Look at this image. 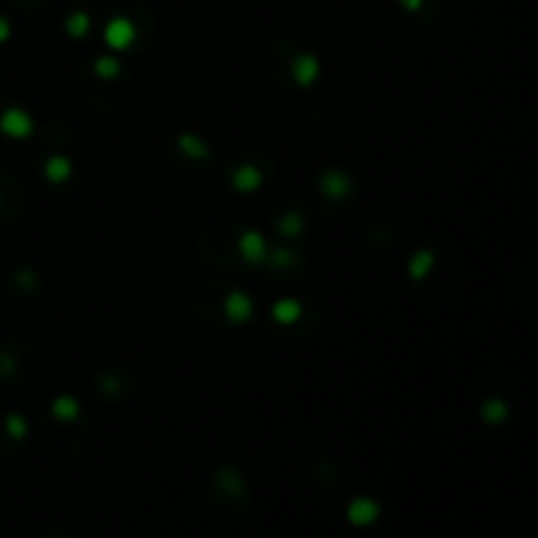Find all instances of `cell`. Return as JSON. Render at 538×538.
I'll return each instance as SVG.
<instances>
[{
    "label": "cell",
    "instance_id": "7",
    "mask_svg": "<svg viewBox=\"0 0 538 538\" xmlns=\"http://www.w3.org/2000/svg\"><path fill=\"white\" fill-rule=\"evenodd\" d=\"M0 123H3V131L11 134V137H26V134L32 131L29 116H24V113H18V111H9Z\"/></svg>",
    "mask_w": 538,
    "mask_h": 538
},
{
    "label": "cell",
    "instance_id": "8",
    "mask_svg": "<svg viewBox=\"0 0 538 538\" xmlns=\"http://www.w3.org/2000/svg\"><path fill=\"white\" fill-rule=\"evenodd\" d=\"M231 182H234L236 190L250 192V190H255V187H260L263 176H260V171H255L252 165H239L234 174H231Z\"/></svg>",
    "mask_w": 538,
    "mask_h": 538
},
{
    "label": "cell",
    "instance_id": "16",
    "mask_svg": "<svg viewBox=\"0 0 538 538\" xmlns=\"http://www.w3.org/2000/svg\"><path fill=\"white\" fill-rule=\"evenodd\" d=\"M66 29H69V35H74V37H84V35H87V29H89V16L84 13V11H77V13H71Z\"/></svg>",
    "mask_w": 538,
    "mask_h": 538
},
{
    "label": "cell",
    "instance_id": "14",
    "mask_svg": "<svg viewBox=\"0 0 538 538\" xmlns=\"http://www.w3.org/2000/svg\"><path fill=\"white\" fill-rule=\"evenodd\" d=\"M431 265H434V255H431L428 250H423V252H417L415 258L410 260V273H412L415 278H420L431 270Z\"/></svg>",
    "mask_w": 538,
    "mask_h": 538
},
{
    "label": "cell",
    "instance_id": "15",
    "mask_svg": "<svg viewBox=\"0 0 538 538\" xmlns=\"http://www.w3.org/2000/svg\"><path fill=\"white\" fill-rule=\"evenodd\" d=\"M481 412H483V417H486L488 423H499V420L507 417V405H504L502 400H488L486 405L481 407Z\"/></svg>",
    "mask_w": 538,
    "mask_h": 538
},
{
    "label": "cell",
    "instance_id": "6",
    "mask_svg": "<svg viewBox=\"0 0 538 538\" xmlns=\"http://www.w3.org/2000/svg\"><path fill=\"white\" fill-rule=\"evenodd\" d=\"M347 515L355 525H368V522H373L378 517V507L370 499H355V502L349 504Z\"/></svg>",
    "mask_w": 538,
    "mask_h": 538
},
{
    "label": "cell",
    "instance_id": "10",
    "mask_svg": "<svg viewBox=\"0 0 538 538\" xmlns=\"http://www.w3.org/2000/svg\"><path fill=\"white\" fill-rule=\"evenodd\" d=\"M179 148H182L184 153H187V158H192V160H208V148H205L202 139L184 134V137H179Z\"/></svg>",
    "mask_w": 538,
    "mask_h": 538
},
{
    "label": "cell",
    "instance_id": "20",
    "mask_svg": "<svg viewBox=\"0 0 538 538\" xmlns=\"http://www.w3.org/2000/svg\"><path fill=\"white\" fill-rule=\"evenodd\" d=\"M9 431H11V436H16V439H21V436L26 434V423L21 420L18 415H11L9 417Z\"/></svg>",
    "mask_w": 538,
    "mask_h": 538
},
{
    "label": "cell",
    "instance_id": "17",
    "mask_svg": "<svg viewBox=\"0 0 538 538\" xmlns=\"http://www.w3.org/2000/svg\"><path fill=\"white\" fill-rule=\"evenodd\" d=\"M100 389H103L105 397H119V394H121V389H123L121 375H119V373L100 375Z\"/></svg>",
    "mask_w": 538,
    "mask_h": 538
},
{
    "label": "cell",
    "instance_id": "21",
    "mask_svg": "<svg viewBox=\"0 0 538 538\" xmlns=\"http://www.w3.org/2000/svg\"><path fill=\"white\" fill-rule=\"evenodd\" d=\"M400 3H402V6H405L407 11H412V13L423 9V0H400Z\"/></svg>",
    "mask_w": 538,
    "mask_h": 538
},
{
    "label": "cell",
    "instance_id": "3",
    "mask_svg": "<svg viewBox=\"0 0 538 538\" xmlns=\"http://www.w3.org/2000/svg\"><path fill=\"white\" fill-rule=\"evenodd\" d=\"M224 313L229 315V321H234V323L247 321L252 313L250 297H244L242 292H231V295L224 300Z\"/></svg>",
    "mask_w": 538,
    "mask_h": 538
},
{
    "label": "cell",
    "instance_id": "18",
    "mask_svg": "<svg viewBox=\"0 0 538 538\" xmlns=\"http://www.w3.org/2000/svg\"><path fill=\"white\" fill-rule=\"evenodd\" d=\"M278 231H281V234H287V236L300 234V231H302V218L297 216V213H287V216H281L278 218Z\"/></svg>",
    "mask_w": 538,
    "mask_h": 538
},
{
    "label": "cell",
    "instance_id": "13",
    "mask_svg": "<svg viewBox=\"0 0 538 538\" xmlns=\"http://www.w3.org/2000/svg\"><path fill=\"white\" fill-rule=\"evenodd\" d=\"M45 171H48V179H50V182H63V179L71 174V165L66 158H50Z\"/></svg>",
    "mask_w": 538,
    "mask_h": 538
},
{
    "label": "cell",
    "instance_id": "1",
    "mask_svg": "<svg viewBox=\"0 0 538 538\" xmlns=\"http://www.w3.org/2000/svg\"><path fill=\"white\" fill-rule=\"evenodd\" d=\"M321 190L326 197H334V200H341L344 194L352 192V179L341 171H326L321 176Z\"/></svg>",
    "mask_w": 538,
    "mask_h": 538
},
{
    "label": "cell",
    "instance_id": "19",
    "mask_svg": "<svg viewBox=\"0 0 538 538\" xmlns=\"http://www.w3.org/2000/svg\"><path fill=\"white\" fill-rule=\"evenodd\" d=\"M270 265L273 268H292L295 265V252L292 250H287V247H278L276 252H273V260H270Z\"/></svg>",
    "mask_w": 538,
    "mask_h": 538
},
{
    "label": "cell",
    "instance_id": "22",
    "mask_svg": "<svg viewBox=\"0 0 538 538\" xmlns=\"http://www.w3.org/2000/svg\"><path fill=\"white\" fill-rule=\"evenodd\" d=\"M6 35H9V24H6V21H0V40H3Z\"/></svg>",
    "mask_w": 538,
    "mask_h": 538
},
{
    "label": "cell",
    "instance_id": "5",
    "mask_svg": "<svg viewBox=\"0 0 538 538\" xmlns=\"http://www.w3.org/2000/svg\"><path fill=\"white\" fill-rule=\"evenodd\" d=\"M239 252L244 255L247 263H260L265 258V244H263V236L258 231H244L239 236Z\"/></svg>",
    "mask_w": 538,
    "mask_h": 538
},
{
    "label": "cell",
    "instance_id": "4",
    "mask_svg": "<svg viewBox=\"0 0 538 538\" xmlns=\"http://www.w3.org/2000/svg\"><path fill=\"white\" fill-rule=\"evenodd\" d=\"M318 61H315V55L310 53H300L295 61H292V77L297 79V84H310L315 77H318Z\"/></svg>",
    "mask_w": 538,
    "mask_h": 538
},
{
    "label": "cell",
    "instance_id": "11",
    "mask_svg": "<svg viewBox=\"0 0 538 538\" xmlns=\"http://www.w3.org/2000/svg\"><path fill=\"white\" fill-rule=\"evenodd\" d=\"M53 415L58 417V420H74L79 415V405L71 397H58V400L53 402Z\"/></svg>",
    "mask_w": 538,
    "mask_h": 538
},
{
    "label": "cell",
    "instance_id": "2",
    "mask_svg": "<svg viewBox=\"0 0 538 538\" xmlns=\"http://www.w3.org/2000/svg\"><path fill=\"white\" fill-rule=\"evenodd\" d=\"M134 37H137V32L126 18H113L108 29H105V40H108L111 48H126V45L134 43Z\"/></svg>",
    "mask_w": 538,
    "mask_h": 538
},
{
    "label": "cell",
    "instance_id": "12",
    "mask_svg": "<svg viewBox=\"0 0 538 538\" xmlns=\"http://www.w3.org/2000/svg\"><path fill=\"white\" fill-rule=\"evenodd\" d=\"M300 313H302V307H300L295 300H281V302H276V307H273V318H276L278 323H292Z\"/></svg>",
    "mask_w": 538,
    "mask_h": 538
},
{
    "label": "cell",
    "instance_id": "9",
    "mask_svg": "<svg viewBox=\"0 0 538 538\" xmlns=\"http://www.w3.org/2000/svg\"><path fill=\"white\" fill-rule=\"evenodd\" d=\"M92 74H95L97 79L113 82V79H119V74H121V66H119V61H116V58H111V55H103V58H97V61L92 63Z\"/></svg>",
    "mask_w": 538,
    "mask_h": 538
}]
</instances>
